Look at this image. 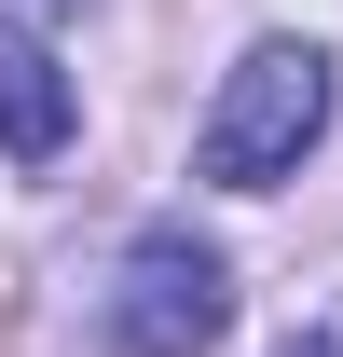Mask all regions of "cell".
<instances>
[{
	"label": "cell",
	"instance_id": "4",
	"mask_svg": "<svg viewBox=\"0 0 343 357\" xmlns=\"http://www.w3.org/2000/svg\"><path fill=\"white\" fill-rule=\"evenodd\" d=\"M289 357H343V330H316V344H289Z\"/></svg>",
	"mask_w": 343,
	"mask_h": 357
},
{
	"label": "cell",
	"instance_id": "3",
	"mask_svg": "<svg viewBox=\"0 0 343 357\" xmlns=\"http://www.w3.org/2000/svg\"><path fill=\"white\" fill-rule=\"evenodd\" d=\"M0 151L14 165H55L69 151V69L42 42H0Z\"/></svg>",
	"mask_w": 343,
	"mask_h": 357
},
{
	"label": "cell",
	"instance_id": "2",
	"mask_svg": "<svg viewBox=\"0 0 343 357\" xmlns=\"http://www.w3.org/2000/svg\"><path fill=\"white\" fill-rule=\"evenodd\" d=\"M220 330H234V261L192 248V234H137L124 289H110V344L124 357H206Z\"/></svg>",
	"mask_w": 343,
	"mask_h": 357
},
{
	"label": "cell",
	"instance_id": "1",
	"mask_svg": "<svg viewBox=\"0 0 343 357\" xmlns=\"http://www.w3.org/2000/svg\"><path fill=\"white\" fill-rule=\"evenodd\" d=\"M316 137H330V55L316 42H247L220 69L206 124H192V165H206L220 192H275Z\"/></svg>",
	"mask_w": 343,
	"mask_h": 357
}]
</instances>
